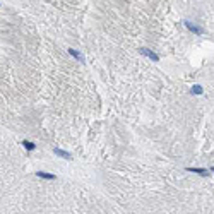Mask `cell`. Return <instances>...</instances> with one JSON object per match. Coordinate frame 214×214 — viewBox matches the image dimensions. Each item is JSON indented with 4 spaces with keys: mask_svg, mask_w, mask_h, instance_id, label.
Returning <instances> with one entry per match:
<instances>
[{
    "mask_svg": "<svg viewBox=\"0 0 214 214\" xmlns=\"http://www.w3.org/2000/svg\"><path fill=\"white\" fill-rule=\"evenodd\" d=\"M36 177H39V178H45V180H55V175L53 173H46V171H38L36 173Z\"/></svg>",
    "mask_w": 214,
    "mask_h": 214,
    "instance_id": "cell-4",
    "label": "cell"
},
{
    "mask_svg": "<svg viewBox=\"0 0 214 214\" xmlns=\"http://www.w3.org/2000/svg\"><path fill=\"white\" fill-rule=\"evenodd\" d=\"M22 146H24L27 151H34V149H36L34 142H31V140H22Z\"/></svg>",
    "mask_w": 214,
    "mask_h": 214,
    "instance_id": "cell-7",
    "label": "cell"
},
{
    "mask_svg": "<svg viewBox=\"0 0 214 214\" xmlns=\"http://www.w3.org/2000/svg\"><path fill=\"white\" fill-rule=\"evenodd\" d=\"M190 93H194V94H202V87H200V86H194L192 89H190Z\"/></svg>",
    "mask_w": 214,
    "mask_h": 214,
    "instance_id": "cell-8",
    "label": "cell"
},
{
    "mask_svg": "<svg viewBox=\"0 0 214 214\" xmlns=\"http://www.w3.org/2000/svg\"><path fill=\"white\" fill-rule=\"evenodd\" d=\"M139 52L144 57H147V58H151V60H154V62H159V55L158 53H154L153 50H149V48H139Z\"/></svg>",
    "mask_w": 214,
    "mask_h": 214,
    "instance_id": "cell-1",
    "label": "cell"
},
{
    "mask_svg": "<svg viewBox=\"0 0 214 214\" xmlns=\"http://www.w3.org/2000/svg\"><path fill=\"white\" fill-rule=\"evenodd\" d=\"M211 171H214V166H212V168H211Z\"/></svg>",
    "mask_w": 214,
    "mask_h": 214,
    "instance_id": "cell-9",
    "label": "cell"
},
{
    "mask_svg": "<svg viewBox=\"0 0 214 214\" xmlns=\"http://www.w3.org/2000/svg\"><path fill=\"white\" fill-rule=\"evenodd\" d=\"M53 153L58 156V158H62V159H72V154L67 153V151H64V149H60V147H55Z\"/></svg>",
    "mask_w": 214,
    "mask_h": 214,
    "instance_id": "cell-3",
    "label": "cell"
},
{
    "mask_svg": "<svg viewBox=\"0 0 214 214\" xmlns=\"http://www.w3.org/2000/svg\"><path fill=\"white\" fill-rule=\"evenodd\" d=\"M187 171H192V173H197V175H200V177H206V175H209L207 170H204V168H187Z\"/></svg>",
    "mask_w": 214,
    "mask_h": 214,
    "instance_id": "cell-5",
    "label": "cell"
},
{
    "mask_svg": "<svg viewBox=\"0 0 214 214\" xmlns=\"http://www.w3.org/2000/svg\"><path fill=\"white\" fill-rule=\"evenodd\" d=\"M183 24L187 26V29H190L192 33H195V34H199V36H200V34H204V29H202V27L195 26V24H192V22H188V21H183Z\"/></svg>",
    "mask_w": 214,
    "mask_h": 214,
    "instance_id": "cell-2",
    "label": "cell"
},
{
    "mask_svg": "<svg viewBox=\"0 0 214 214\" xmlns=\"http://www.w3.org/2000/svg\"><path fill=\"white\" fill-rule=\"evenodd\" d=\"M69 53L72 55V57H74V58H77V60H79V62H84V57H82V55H80L79 52H75V50L69 48Z\"/></svg>",
    "mask_w": 214,
    "mask_h": 214,
    "instance_id": "cell-6",
    "label": "cell"
}]
</instances>
